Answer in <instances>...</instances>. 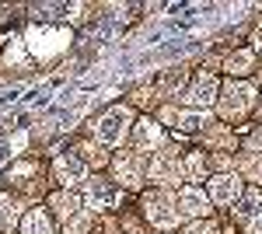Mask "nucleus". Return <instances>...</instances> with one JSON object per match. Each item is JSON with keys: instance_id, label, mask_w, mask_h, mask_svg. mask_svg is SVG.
I'll return each instance as SVG.
<instances>
[{"instance_id": "1", "label": "nucleus", "mask_w": 262, "mask_h": 234, "mask_svg": "<svg viewBox=\"0 0 262 234\" xmlns=\"http://www.w3.org/2000/svg\"><path fill=\"white\" fill-rule=\"evenodd\" d=\"M67 42H70V32H67V28H46V25H39V28L28 32V49H32L35 56H42V59L63 53Z\"/></svg>"}, {"instance_id": "2", "label": "nucleus", "mask_w": 262, "mask_h": 234, "mask_svg": "<svg viewBox=\"0 0 262 234\" xmlns=\"http://www.w3.org/2000/svg\"><path fill=\"white\" fill-rule=\"evenodd\" d=\"M129 122H133L129 109H108L95 126V137H98V143H122V137L129 133Z\"/></svg>"}, {"instance_id": "3", "label": "nucleus", "mask_w": 262, "mask_h": 234, "mask_svg": "<svg viewBox=\"0 0 262 234\" xmlns=\"http://www.w3.org/2000/svg\"><path fill=\"white\" fill-rule=\"evenodd\" d=\"M252 98H255V88H252V84L231 80L227 91H224V98H221V112L227 119H238V116H245V112L252 109Z\"/></svg>"}, {"instance_id": "4", "label": "nucleus", "mask_w": 262, "mask_h": 234, "mask_svg": "<svg viewBox=\"0 0 262 234\" xmlns=\"http://www.w3.org/2000/svg\"><path fill=\"white\" fill-rule=\"evenodd\" d=\"M147 217H150V224H158V227H171L175 220H179V206H175V199L171 196H150L147 199Z\"/></svg>"}, {"instance_id": "5", "label": "nucleus", "mask_w": 262, "mask_h": 234, "mask_svg": "<svg viewBox=\"0 0 262 234\" xmlns=\"http://www.w3.org/2000/svg\"><path fill=\"white\" fill-rule=\"evenodd\" d=\"M238 196H242V178L238 175H217L213 182H210V199L221 203V206L234 203Z\"/></svg>"}, {"instance_id": "6", "label": "nucleus", "mask_w": 262, "mask_h": 234, "mask_svg": "<svg viewBox=\"0 0 262 234\" xmlns=\"http://www.w3.org/2000/svg\"><path fill=\"white\" fill-rule=\"evenodd\" d=\"M179 175H182V164H179L175 151H161V154L154 157V164H150V178L154 182H175Z\"/></svg>"}, {"instance_id": "7", "label": "nucleus", "mask_w": 262, "mask_h": 234, "mask_svg": "<svg viewBox=\"0 0 262 234\" xmlns=\"http://www.w3.org/2000/svg\"><path fill=\"white\" fill-rule=\"evenodd\" d=\"M116 175H119L122 185H129V189H137L143 182V164L137 154H119L116 157Z\"/></svg>"}, {"instance_id": "8", "label": "nucleus", "mask_w": 262, "mask_h": 234, "mask_svg": "<svg viewBox=\"0 0 262 234\" xmlns=\"http://www.w3.org/2000/svg\"><path fill=\"white\" fill-rule=\"evenodd\" d=\"M53 172H56V182L74 185V182H81V178H84V161H81V157H74V154H63V157H56Z\"/></svg>"}, {"instance_id": "9", "label": "nucleus", "mask_w": 262, "mask_h": 234, "mask_svg": "<svg viewBox=\"0 0 262 234\" xmlns=\"http://www.w3.org/2000/svg\"><path fill=\"white\" fill-rule=\"evenodd\" d=\"M175 206H179V217H203L206 214V196L196 189H182Z\"/></svg>"}, {"instance_id": "10", "label": "nucleus", "mask_w": 262, "mask_h": 234, "mask_svg": "<svg viewBox=\"0 0 262 234\" xmlns=\"http://www.w3.org/2000/svg\"><path fill=\"white\" fill-rule=\"evenodd\" d=\"M213 98H217V77H213V74H200L185 101H192V105H210Z\"/></svg>"}, {"instance_id": "11", "label": "nucleus", "mask_w": 262, "mask_h": 234, "mask_svg": "<svg viewBox=\"0 0 262 234\" xmlns=\"http://www.w3.org/2000/svg\"><path fill=\"white\" fill-rule=\"evenodd\" d=\"M137 143H140V147H161L164 143L161 126H158L154 119H140V122H137Z\"/></svg>"}, {"instance_id": "12", "label": "nucleus", "mask_w": 262, "mask_h": 234, "mask_svg": "<svg viewBox=\"0 0 262 234\" xmlns=\"http://www.w3.org/2000/svg\"><path fill=\"white\" fill-rule=\"evenodd\" d=\"M88 203H91L95 210H101V206H112V203H116V189H108L101 178H95V182H88Z\"/></svg>"}, {"instance_id": "13", "label": "nucleus", "mask_w": 262, "mask_h": 234, "mask_svg": "<svg viewBox=\"0 0 262 234\" xmlns=\"http://www.w3.org/2000/svg\"><path fill=\"white\" fill-rule=\"evenodd\" d=\"M175 122H179V133H200L203 126H210V116L206 112H182Z\"/></svg>"}, {"instance_id": "14", "label": "nucleus", "mask_w": 262, "mask_h": 234, "mask_svg": "<svg viewBox=\"0 0 262 234\" xmlns=\"http://www.w3.org/2000/svg\"><path fill=\"white\" fill-rule=\"evenodd\" d=\"M25 234H53V227H49V220H46L42 210H32L25 217Z\"/></svg>"}, {"instance_id": "15", "label": "nucleus", "mask_w": 262, "mask_h": 234, "mask_svg": "<svg viewBox=\"0 0 262 234\" xmlns=\"http://www.w3.org/2000/svg\"><path fill=\"white\" fill-rule=\"evenodd\" d=\"M203 172H206V157L203 154H189L185 157V164H182V175L185 178H203Z\"/></svg>"}, {"instance_id": "16", "label": "nucleus", "mask_w": 262, "mask_h": 234, "mask_svg": "<svg viewBox=\"0 0 262 234\" xmlns=\"http://www.w3.org/2000/svg\"><path fill=\"white\" fill-rule=\"evenodd\" d=\"M53 206H56V210H60V217H63V220H67V217H74V214H77V199H74V196H70V193H67V196H53Z\"/></svg>"}, {"instance_id": "17", "label": "nucleus", "mask_w": 262, "mask_h": 234, "mask_svg": "<svg viewBox=\"0 0 262 234\" xmlns=\"http://www.w3.org/2000/svg\"><path fill=\"white\" fill-rule=\"evenodd\" d=\"M248 67H252V53H245V49L227 56V70H231V74H245Z\"/></svg>"}, {"instance_id": "18", "label": "nucleus", "mask_w": 262, "mask_h": 234, "mask_svg": "<svg viewBox=\"0 0 262 234\" xmlns=\"http://www.w3.org/2000/svg\"><path fill=\"white\" fill-rule=\"evenodd\" d=\"M14 203H11V199H7V196H0V227H11V224H14Z\"/></svg>"}, {"instance_id": "19", "label": "nucleus", "mask_w": 262, "mask_h": 234, "mask_svg": "<svg viewBox=\"0 0 262 234\" xmlns=\"http://www.w3.org/2000/svg\"><path fill=\"white\" fill-rule=\"evenodd\" d=\"M255 210H259V193H248V196H245V203H242V210H238V220H248Z\"/></svg>"}, {"instance_id": "20", "label": "nucleus", "mask_w": 262, "mask_h": 234, "mask_svg": "<svg viewBox=\"0 0 262 234\" xmlns=\"http://www.w3.org/2000/svg\"><path fill=\"white\" fill-rule=\"evenodd\" d=\"M245 175L248 178H262V157H245Z\"/></svg>"}, {"instance_id": "21", "label": "nucleus", "mask_w": 262, "mask_h": 234, "mask_svg": "<svg viewBox=\"0 0 262 234\" xmlns=\"http://www.w3.org/2000/svg\"><path fill=\"white\" fill-rule=\"evenodd\" d=\"M185 234H217V227H213V224H206V220H200V224H192Z\"/></svg>"}, {"instance_id": "22", "label": "nucleus", "mask_w": 262, "mask_h": 234, "mask_svg": "<svg viewBox=\"0 0 262 234\" xmlns=\"http://www.w3.org/2000/svg\"><path fill=\"white\" fill-rule=\"evenodd\" d=\"M84 227H88V217H74L70 220V234H84Z\"/></svg>"}, {"instance_id": "23", "label": "nucleus", "mask_w": 262, "mask_h": 234, "mask_svg": "<svg viewBox=\"0 0 262 234\" xmlns=\"http://www.w3.org/2000/svg\"><path fill=\"white\" fill-rule=\"evenodd\" d=\"M25 140H28V137H25V133H18V137L11 140V151H21V147H25Z\"/></svg>"}, {"instance_id": "24", "label": "nucleus", "mask_w": 262, "mask_h": 234, "mask_svg": "<svg viewBox=\"0 0 262 234\" xmlns=\"http://www.w3.org/2000/svg\"><path fill=\"white\" fill-rule=\"evenodd\" d=\"M248 143H252V147H255V151H262V130H255V133H252V140H248Z\"/></svg>"}, {"instance_id": "25", "label": "nucleus", "mask_w": 262, "mask_h": 234, "mask_svg": "<svg viewBox=\"0 0 262 234\" xmlns=\"http://www.w3.org/2000/svg\"><path fill=\"white\" fill-rule=\"evenodd\" d=\"M252 227H255V234H262V210L255 214V224H252Z\"/></svg>"}, {"instance_id": "26", "label": "nucleus", "mask_w": 262, "mask_h": 234, "mask_svg": "<svg viewBox=\"0 0 262 234\" xmlns=\"http://www.w3.org/2000/svg\"><path fill=\"white\" fill-rule=\"evenodd\" d=\"M7 151H11V143H0V161L7 157Z\"/></svg>"}, {"instance_id": "27", "label": "nucleus", "mask_w": 262, "mask_h": 234, "mask_svg": "<svg viewBox=\"0 0 262 234\" xmlns=\"http://www.w3.org/2000/svg\"><path fill=\"white\" fill-rule=\"evenodd\" d=\"M259 53H262V35H259Z\"/></svg>"}]
</instances>
